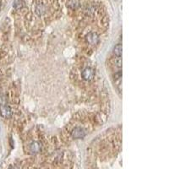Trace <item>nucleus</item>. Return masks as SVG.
Instances as JSON below:
<instances>
[{"label": "nucleus", "instance_id": "nucleus-1", "mask_svg": "<svg viewBox=\"0 0 169 169\" xmlns=\"http://www.w3.org/2000/svg\"><path fill=\"white\" fill-rule=\"evenodd\" d=\"M85 40L91 45H97L99 42V36L94 31H90L85 36Z\"/></svg>", "mask_w": 169, "mask_h": 169}, {"label": "nucleus", "instance_id": "nucleus-2", "mask_svg": "<svg viewBox=\"0 0 169 169\" xmlns=\"http://www.w3.org/2000/svg\"><path fill=\"white\" fill-rule=\"evenodd\" d=\"M81 76L83 78V80L89 81L91 80L95 76V72L91 69V68H85L84 69H83V71L81 73Z\"/></svg>", "mask_w": 169, "mask_h": 169}, {"label": "nucleus", "instance_id": "nucleus-3", "mask_svg": "<svg viewBox=\"0 0 169 169\" xmlns=\"http://www.w3.org/2000/svg\"><path fill=\"white\" fill-rule=\"evenodd\" d=\"M0 115L5 118H9L12 116V110L10 107L7 105L5 106H0Z\"/></svg>", "mask_w": 169, "mask_h": 169}, {"label": "nucleus", "instance_id": "nucleus-4", "mask_svg": "<svg viewBox=\"0 0 169 169\" xmlns=\"http://www.w3.org/2000/svg\"><path fill=\"white\" fill-rule=\"evenodd\" d=\"M85 135V131L80 127H76L72 131V136L75 139H81Z\"/></svg>", "mask_w": 169, "mask_h": 169}, {"label": "nucleus", "instance_id": "nucleus-5", "mask_svg": "<svg viewBox=\"0 0 169 169\" xmlns=\"http://www.w3.org/2000/svg\"><path fill=\"white\" fill-rule=\"evenodd\" d=\"M45 6L42 4H38L36 5V8H35V13L38 15V16H42L45 13Z\"/></svg>", "mask_w": 169, "mask_h": 169}, {"label": "nucleus", "instance_id": "nucleus-6", "mask_svg": "<svg viewBox=\"0 0 169 169\" xmlns=\"http://www.w3.org/2000/svg\"><path fill=\"white\" fill-rule=\"evenodd\" d=\"M41 149V146L39 143L37 142H33L30 145V151L32 153H36L39 152Z\"/></svg>", "mask_w": 169, "mask_h": 169}, {"label": "nucleus", "instance_id": "nucleus-7", "mask_svg": "<svg viewBox=\"0 0 169 169\" xmlns=\"http://www.w3.org/2000/svg\"><path fill=\"white\" fill-rule=\"evenodd\" d=\"M80 5V3L78 0H69L67 6L71 9H76Z\"/></svg>", "mask_w": 169, "mask_h": 169}, {"label": "nucleus", "instance_id": "nucleus-8", "mask_svg": "<svg viewBox=\"0 0 169 169\" xmlns=\"http://www.w3.org/2000/svg\"><path fill=\"white\" fill-rule=\"evenodd\" d=\"M24 6V1L23 0H14L13 4V8L15 10H20Z\"/></svg>", "mask_w": 169, "mask_h": 169}, {"label": "nucleus", "instance_id": "nucleus-9", "mask_svg": "<svg viewBox=\"0 0 169 169\" xmlns=\"http://www.w3.org/2000/svg\"><path fill=\"white\" fill-rule=\"evenodd\" d=\"M113 54L116 57H121L122 56V45H116L114 47V49H113Z\"/></svg>", "mask_w": 169, "mask_h": 169}, {"label": "nucleus", "instance_id": "nucleus-10", "mask_svg": "<svg viewBox=\"0 0 169 169\" xmlns=\"http://www.w3.org/2000/svg\"><path fill=\"white\" fill-rule=\"evenodd\" d=\"M114 63H115V66L120 69L121 66H122V59H121V57H116L115 60H114Z\"/></svg>", "mask_w": 169, "mask_h": 169}, {"label": "nucleus", "instance_id": "nucleus-11", "mask_svg": "<svg viewBox=\"0 0 169 169\" xmlns=\"http://www.w3.org/2000/svg\"><path fill=\"white\" fill-rule=\"evenodd\" d=\"M7 105V99L5 96L0 97V106H5Z\"/></svg>", "mask_w": 169, "mask_h": 169}]
</instances>
